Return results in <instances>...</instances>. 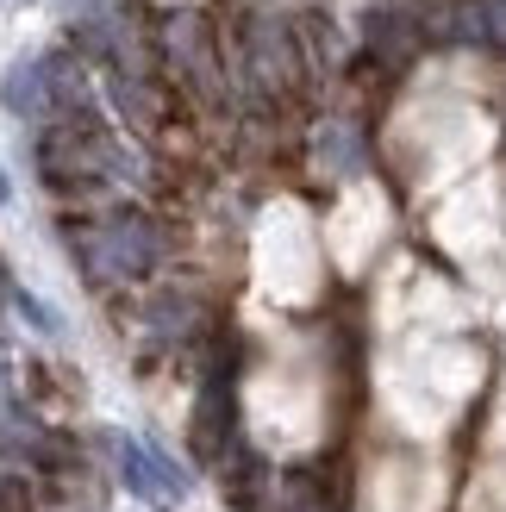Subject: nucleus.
I'll return each mask as SVG.
<instances>
[{"mask_svg": "<svg viewBox=\"0 0 506 512\" xmlns=\"http://www.w3.org/2000/svg\"><path fill=\"white\" fill-rule=\"evenodd\" d=\"M107 450H113V463H119V475H125V488H132V494H144V500H169V506L188 494L182 469L163 463V456L150 450V444L125 438V431H107Z\"/></svg>", "mask_w": 506, "mask_h": 512, "instance_id": "nucleus-1", "label": "nucleus"}, {"mask_svg": "<svg viewBox=\"0 0 506 512\" xmlns=\"http://www.w3.org/2000/svg\"><path fill=\"white\" fill-rule=\"evenodd\" d=\"M44 57H19L13 69H7V82H0V107H7L13 119H38L44 113V100H50V88H44Z\"/></svg>", "mask_w": 506, "mask_h": 512, "instance_id": "nucleus-2", "label": "nucleus"}, {"mask_svg": "<svg viewBox=\"0 0 506 512\" xmlns=\"http://www.w3.org/2000/svg\"><path fill=\"white\" fill-rule=\"evenodd\" d=\"M13 306H19V313H25V319H32L38 331H44V338H57V331H63V319H57V313H50V306H44V300H32V294H13Z\"/></svg>", "mask_w": 506, "mask_h": 512, "instance_id": "nucleus-3", "label": "nucleus"}, {"mask_svg": "<svg viewBox=\"0 0 506 512\" xmlns=\"http://www.w3.org/2000/svg\"><path fill=\"white\" fill-rule=\"evenodd\" d=\"M482 19H488V38H506V0H482Z\"/></svg>", "mask_w": 506, "mask_h": 512, "instance_id": "nucleus-4", "label": "nucleus"}, {"mask_svg": "<svg viewBox=\"0 0 506 512\" xmlns=\"http://www.w3.org/2000/svg\"><path fill=\"white\" fill-rule=\"evenodd\" d=\"M7 200H13V188H7V169H0V207H7Z\"/></svg>", "mask_w": 506, "mask_h": 512, "instance_id": "nucleus-5", "label": "nucleus"}]
</instances>
